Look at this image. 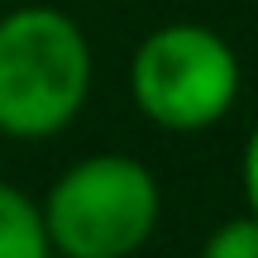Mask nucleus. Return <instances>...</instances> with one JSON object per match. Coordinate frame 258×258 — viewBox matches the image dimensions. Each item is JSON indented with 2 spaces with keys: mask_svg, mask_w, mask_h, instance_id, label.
<instances>
[{
  "mask_svg": "<svg viewBox=\"0 0 258 258\" xmlns=\"http://www.w3.org/2000/svg\"><path fill=\"white\" fill-rule=\"evenodd\" d=\"M239 182H244V201H249V215H258V124L249 129V139H244Z\"/></svg>",
  "mask_w": 258,
  "mask_h": 258,
  "instance_id": "6",
  "label": "nucleus"
},
{
  "mask_svg": "<svg viewBox=\"0 0 258 258\" xmlns=\"http://www.w3.org/2000/svg\"><path fill=\"white\" fill-rule=\"evenodd\" d=\"M196 258H258V215H234L215 225Z\"/></svg>",
  "mask_w": 258,
  "mask_h": 258,
  "instance_id": "5",
  "label": "nucleus"
},
{
  "mask_svg": "<svg viewBox=\"0 0 258 258\" xmlns=\"http://www.w3.org/2000/svg\"><path fill=\"white\" fill-rule=\"evenodd\" d=\"M244 67L230 38L206 24H163L134 48L129 91L148 124L167 134H201L239 101Z\"/></svg>",
  "mask_w": 258,
  "mask_h": 258,
  "instance_id": "3",
  "label": "nucleus"
},
{
  "mask_svg": "<svg viewBox=\"0 0 258 258\" xmlns=\"http://www.w3.org/2000/svg\"><path fill=\"white\" fill-rule=\"evenodd\" d=\"M43 258H67V253H57V249H48V253H43Z\"/></svg>",
  "mask_w": 258,
  "mask_h": 258,
  "instance_id": "7",
  "label": "nucleus"
},
{
  "mask_svg": "<svg viewBox=\"0 0 258 258\" xmlns=\"http://www.w3.org/2000/svg\"><path fill=\"white\" fill-rule=\"evenodd\" d=\"M48 249L67 258H134L163 220L158 177L129 153L77 158L38 201Z\"/></svg>",
  "mask_w": 258,
  "mask_h": 258,
  "instance_id": "2",
  "label": "nucleus"
},
{
  "mask_svg": "<svg viewBox=\"0 0 258 258\" xmlns=\"http://www.w3.org/2000/svg\"><path fill=\"white\" fill-rule=\"evenodd\" d=\"M43 253H48V234L38 201L24 196L19 186L0 182V258H43Z\"/></svg>",
  "mask_w": 258,
  "mask_h": 258,
  "instance_id": "4",
  "label": "nucleus"
},
{
  "mask_svg": "<svg viewBox=\"0 0 258 258\" xmlns=\"http://www.w3.org/2000/svg\"><path fill=\"white\" fill-rule=\"evenodd\" d=\"M91 96V43L67 10L19 5L0 15V134L53 139Z\"/></svg>",
  "mask_w": 258,
  "mask_h": 258,
  "instance_id": "1",
  "label": "nucleus"
}]
</instances>
